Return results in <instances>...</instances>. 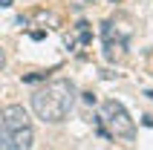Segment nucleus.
<instances>
[{
  "mask_svg": "<svg viewBox=\"0 0 153 150\" xmlns=\"http://www.w3.org/2000/svg\"><path fill=\"white\" fill-rule=\"evenodd\" d=\"M75 104V87L72 81H49L46 87L32 92V110L35 116L46 124H58L69 116V110Z\"/></svg>",
  "mask_w": 153,
  "mask_h": 150,
  "instance_id": "obj_1",
  "label": "nucleus"
},
{
  "mask_svg": "<svg viewBox=\"0 0 153 150\" xmlns=\"http://www.w3.org/2000/svg\"><path fill=\"white\" fill-rule=\"evenodd\" d=\"M101 113H104V121L110 124L113 136H119V139H124V142H133V139H136V124H133V118H130V113L124 110L121 101L107 98L101 104Z\"/></svg>",
  "mask_w": 153,
  "mask_h": 150,
  "instance_id": "obj_2",
  "label": "nucleus"
},
{
  "mask_svg": "<svg viewBox=\"0 0 153 150\" xmlns=\"http://www.w3.org/2000/svg\"><path fill=\"white\" fill-rule=\"evenodd\" d=\"M32 147H35L32 127H26V130H6V127H0V150H32Z\"/></svg>",
  "mask_w": 153,
  "mask_h": 150,
  "instance_id": "obj_3",
  "label": "nucleus"
},
{
  "mask_svg": "<svg viewBox=\"0 0 153 150\" xmlns=\"http://www.w3.org/2000/svg\"><path fill=\"white\" fill-rule=\"evenodd\" d=\"M0 121H3L0 127H6V130H26V127H29V116H26V110L20 107V104L6 107L0 113Z\"/></svg>",
  "mask_w": 153,
  "mask_h": 150,
  "instance_id": "obj_4",
  "label": "nucleus"
},
{
  "mask_svg": "<svg viewBox=\"0 0 153 150\" xmlns=\"http://www.w3.org/2000/svg\"><path fill=\"white\" fill-rule=\"evenodd\" d=\"M124 49H127V41L124 38H104V58L107 61H121L124 58Z\"/></svg>",
  "mask_w": 153,
  "mask_h": 150,
  "instance_id": "obj_5",
  "label": "nucleus"
},
{
  "mask_svg": "<svg viewBox=\"0 0 153 150\" xmlns=\"http://www.w3.org/2000/svg\"><path fill=\"white\" fill-rule=\"evenodd\" d=\"M78 38H81V43H90V41H93V32H90V23H84V20L78 23Z\"/></svg>",
  "mask_w": 153,
  "mask_h": 150,
  "instance_id": "obj_6",
  "label": "nucleus"
},
{
  "mask_svg": "<svg viewBox=\"0 0 153 150\" xmlns=\"http://www.w3.org/2000/svg\"><path fill=\"white\" fill-rule=\"evenodd\" d=\"M43 38H46V32H43V29H35V32H32V41H43Z\"/></svg>",
  "mask_w": 153,
  "mask_h": 150,
  "instance_id": "obj_7",
  "label": "nucleus"
},
{
  "mask_svg": "<svg viewBox=\"0 0 153 150\" xmlns=\"http://www.w3.org/2000/svg\"><path fill=\"white\" fill-rule=\"evenodd\" d=\"M6 67V52H3V46H0V69Z\"/></svg>",
  "mask_w": 153,
  "mask_h": 150,
  "instance_id": "obj_8",
  "label": "nucleus"
},
{
  "mask_svg": "<svg viewBox=\"0 0 153 150\" xmlns=\"http://www.w3.org/2000/svg\"><path fill=\"white\" fill-rule=\"evenodd\" d=\"M12 3H15V0H0V6H3V9H9Z\"/></svg>",
  "mask_w": 153,
  "mask_h": 150,
  "instance_id": "obj_9",
  "label": "nucleus"
}]
</instances>
